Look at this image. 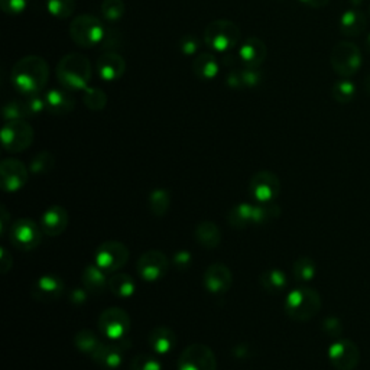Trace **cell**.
Returning a JSON list of instances; mask_svg holds the SVG:
<instances>
[{
	"mask_svg": "<svg viewBox=\"0 0 370 370\" xmlns=\"http://www.w3.org/2000/svg\"><path fill=\"white\" fill-rule=\"evenodd\" d=\"M50 67L48 62L38 55L21 58L12 69L11 81L16 91L23 96L40 94L48 84Z\"/></svg>",
	"mask_w": 370,
	"mask_h": 370,
	"instance_id": "obj_1",
	"label": "cell"
},
{
	"mask_svg": "<svg viewBox=\"0 0 370 370\" xmlns=\"http://www.w3.org/2000/svg\"><path fill=\"white\" fill-rule=\"evenodd\" d=\"M90 59L83 54H67L57 65V79L69 91H84L91 80Z\"/></svg>",
	"mask_w": 370,
	"mask_h": 370,
	"instance_id": "obj_2",
	"label": "cell"
},
{
	"mask_svg": "<svg viewBox=\"0 0 370 370\" xmlns=\"http://www.w3.org/2000/svg\"><path fill=\"white\" fill-rule=\"evenodd\" d=\"M285 313L295 321H308L321 310L320 294L310 287H298L285 298Z\"/></svg>",
	"mask_w": 370,
	"mask_h": 370,
	"instance_id": "obj_3",
	"label": "cell"
},
{
	"mask_svg": "<svg viewBox=\"0 0 370 370\" xmlns=\"http://www.w3.org/2000/svg\"><path fill=\"white\" fill-rule=\"evenodd\" d=\"M241 41L239 26L227 19L210 22L204 29V42L216 52H229Z\"/></svg>",
	"mask_w": 370,
	"mask_h": 370,
	"instance_id": "obj_4",
	"label": "cell"
},
{
	"mask_svg": "<svg viewBox=\"0 0 370 370\" xmlns=\"http://www.w3.org/2000/svg\"><path fill=\"white\" fill-rule=\"evenodd\" d=\"M106 28L102 21L90 13L76 16L70 23V37L81 48L100 45L105 38Z\"/></svg>",
	"mask_w": 370,
	"mask_h": 370,
	"instance_id": "obj_5",
	"label": "cell"
},
{
	"mask_svg": "<svg viewBox=\"0 0 370 370\" xmlns=\"http://www.w3.org/2000/svg\"><path fill=\"white\" fill-rule=\"evenodd\" d=\"M330 64L335 73L347 79L360 70L362 52L356 44L342 41L333 48Z\"/></svg>",
	"mask_w": 370,
	"mask_h": 370,
	"instance_id": "obj_6",
	"label": "cell"
},
{
	"mask_svg": "<svg viewBox=\"0 0 370 370\" xmlns=\"http://www.w3.org/2000/svg\"><path fill=\"white\" fill-rule=\"evenodd\" d=\"M0 138H2L4 148L8 152L19 154L32 145L33 129L25 119L5 122V126L2 127V133H0Z\"/></svg>",
	"mask_w": 370,
	"mask_h": 370,
	"instance_id": "obj_7",
	"label": "cell"
},
{
	"mask_svg": "<svg viewBox=\"0 0 370 370\" xmlns=\"http://www.w3.org/2000/svg\"><path fill=\"white\" fill-rule=\"evenodd\" d=\"M98 330L108 342H120L130 330V317L125 310L110 307L100 314Z\"/></svg>",
	"mask_w": 370,
	"mask_h": 370,
	"instance_id": "obj_8",
	"label": "cell"
},
{
	"mask_svg": "<svg viewBox=\"0 0 370 370\" xmlns=\"http://www.w3.org/2000/svg\"><path fill=\"white\" fill-rule=\"evenodd\" d=\"M129 259L127 248L116 241L105 242L100 245L94 253V265H97L106 274L117 272Z\"/></svg>",
	"mask_w": 370,
	"mask_h": 370,
	"instance_id": "obj_9",
	"label": "cell"
},
{
	"mask_svg": "<svg viewBox=\"0 0 370 370\" xmlns=\"http://www.w3.org/2000/svg\"><path fill=\"white\" fill-rule=\"evenodd\" d=\"M42 229L29 219H19L9 227L12 245L21 250L37 249L42 241Z\"/></svg>",
	"mask_w": 370,
	"mask_h": 370,
	"instance_id": "obj_10",
	"label": "cell"
},
{
	"mask_svg": "<svg viewBox=\"0 0 370 370\" xmlns=\"http://www.w3.org/2000/svg\"><path fill=\"white\" fill-rule=\"evenodd\" d=\"M178 370H217L216 354L209 346L194 343L181 353Z\"/></svg>",
	"mask_w": 370,
	"mask_h": 370,
	"instance_id": "obj_11",
	"label": "cell"
},
{
	"mask_svg": "<svg viewBox=\"0 0 370 370\" xmlns=\"http://www.w3.org/2000/svg\"><path fill=\"white\" fill-rule=\"evenodd\" d=\"M137 267L141 278L145 282L149 284L158 282L168 274V269H170V259H168L166 255L162 253L161 250L152 249L145 252L139 258Z\"/></svg>",
	"mask_w": 370,
	"mask_h": 370,
	"instance_id": "obj_12",
	"label": "cell"
},
{
	"mask_svg": "<svg viewBox=\"0 0 370 370\" xmlns=\"http://www.w3.org/2000/svg\"><path fill=\"white\" fill-rule=\"evenodd\" d=\"M249 191L256 203H272L279 195L281 181L271 171H259L252 177Z\"/></svg>",
	"mask_w": 370,
	"mask_h": 370,
	"instance_id": "obj_13",
	"label": "cell"
},
{
	"mask_svg": "<svg viewBox=\"0 0 370 370\" xmlns=\"http://www.w3.org/2000/svg\"><path fill=\"white\" fill-rule=\"evenodd\" d=\"M328 360L337 370H354L360 362L359 347L346 339L334 342L328 349Z\"/></svg>",
	"mask_w": 370,
	"mask_h": 370,
	"instance_id": "obj_14",
	"label": "cell"
},
{
	"mask_svg": "<svg viewBox=\"0 0 370 370\" xmlns=\"http://www.w3.org/2000/svg\"><path fill=\"white\" fill-rule=\"evenodd\" d=\"M29 171L23 162L9 158L0 163V183L6 192H18L28 183Z\"/></svg>",
	"mask_w": 370,
	"mask_h": 370,
	"instance_id": "obj_15",
	"label": "cell"
},
{
	"mask_svg": "<svg viewBox=\"0 0 370 370\" xmlns=\"http://www.w3.org/2000/svg\"><path fill=\"white\" fill-rule=\"evenodd\" d=\"M65 285L59 275L47 274L40 277L32 288V295L40 302H54L64 294Z\"/></svg>",
	"mask_w": 370,
	"mask_h": 370,
	"instance_id": "obj_16",
	"label": "cell"
},
{
	"mask_svg": "<svg viewBox=\"0 0 370 370\" xmlns=\"http://www.w3.org/2000/svg\"><path fill=\"white\" fill-rule=\"evenodd\" d=\"M233 282V275L230 269L224 263H213L206 269L204 287L213 295L226 294Z\"/></svg>",
	"mask_w": 370,
	"mask_h": 370,
	"instance_id": "obj_17",
	"label": "cell"
},
{
	"mask_svg": "<svg viewBox=\"0 0 370 370\" xmlns=\"http://www.w3.org/2000/svg\"><path fill=\"white\" fill-rule=\"evenodd\" d=\"M126 342H129V340L123 339L120 342L102 345L96 352V354L93 356L94 362L109 370L120 367L125 360V352L127 349H130V343H126Z\"/></svg>",
	"mask_w": 370,
	"mask_h": 370,
	"instance_id": "obj_18",
	"label": "cell"
},
{
	"mask_svg": "<svg viewBox=\"0 0 370 370\" xmlns=\"http://www.w3.org/2000/svg\"><path fill=\"white\" fill-rule=\"evenodd\" d=\"M97 73L105 81H117L126 73V61L116 51H108L97 59Z\"/></svg>",
	"mask_w": 370,
	"mask_h": 370,
	"instance_id": "obj_19",
	"label": "cell"
},
{
	"mask_svg": "<svg viewBox=\"0 0 370 370\" xmlns=\"http://www.w3.org/2000/svg\"><path fill=\"white\" fill-rule=\"evenodd\" d=\"M69 221V212L61 206H51L48 210H45V213L41 217V229L47 236L55 238L67 230Z\"/></svg>",
	"mask_w": 370,
	"mask_h": 370,
	"instance_id": "obj_20",
	"label": "cell"
},
{
	"mask_svg": "<svg viewBox=\"0 0 370 370\" xmlns=\"http://www.w3.org/2000/svg\"><path fill=\"white\" fill-rule=\"evenodd\" d=\"M47 110L55 116H65L74 110L76 100L67 88H51L45 94Z\"/></svg>",
	"mask_w": 370,
	"mask_h": 370,
	"instance_id": "obj_21",
	"label": "cell"
},
{
	"mask_svg": "<svg viewBox=\"0 0 370 370\" xmlns=\"http://www.w3.org/2000/svg\"><path fill=\"white\" fill-rule=\"evenodd\" d=\"M267 57L266 44L258 37H249L239 47V58L245 67H260Z\"/></svg>",
	"mask_w": 370,
	"mask_h": 370,
	"instance_id": "obj_22",
	"label": "cell"
},
{
	"mask_svg": "<svg viewBox=\"0 0 370 370\" xmlns=\"http://www.w3.org/2000/svg\"><path fill=\"white\" fill-rule=\"evenodd\" d=\"M177 343V335L170 327H156L149 334V347L155 354H170Z\"/></svg>",
	"mask_w": 370,
	"mask_h": 370,
	"instance_id": "obj_23",
	"label": "cell"
},
{
	"mask_svg": "<svg viewBox=\"0 0 370 370\" xmlns=\"http://www.w3.org/2000/svg\"><path fill=\"white\" fill-rule=\"evenodd\" d=\"M192 70L198 79L204 80V81H212L220 73V64L213 54L203 52V54H198L194 58Z\"/></svg>",
	"mask_w": 370,
	"mask_h": 370,
	"instance_id": "obj_24",
	"label": "cell"
},
{
	"mask_svg": "<svg viewBox=\"0 0 370 370\" xmlns=\"http://www.w3.org/2000/svg\"><path fill=\"white\" fill-rule=\"evenodd\" d=\"M367 18L362 11L349 9L340 18V30L347 37H359L366 30Z\"/></svg>",
	"mask_w": 370,
	"mask_h": 370,
	"instance_id": "obj_25",
	"label": "cell"
},
{
	"mask_svg": "<svg viewBox=\"0 0 370 370\" xmlns=\"http://www.w3.org/2000/svg\"><path fill=\"white\" fill-rule=\"evenodd\" d=\"M81 281H83L84 289H87L88 294H94V295L102 294L105 291L106 285H109L106 272L102 271V269H100L97 265H90L84 269L83 275H81Z\"/></svg>",
	"mask_w": 370,
	"mask_h": 370,
	"instance_id": "obj_26",
	"label": "cell"
},
{
	"mask_svg": "<svg viewBox=\"0 0 370 370\" xmlns=\"http://www.w3.org/2000/svg\"><path fill=\"white\" fill-rule=\"evenodd\" d=\"M197 242L206 249H216L221 242V231L213 221L200 223L195 229Z\"/></svg>",
	"mask_w": 370,
	"mask_h": 370,
	"instance_id": "obj_27",
	"label": "cell"
},
{
	"mask_svg": "<svg viewBox=\"0 0 370 370\" xmlns=\"http://www.w3.org/2000/svg\"><path fill=\"white\" fill-rule=\"evenodd\" d=\"M262 287L272 295L281 294L288 287V277L281 269H267L259 277Z\"/></svg>",
	"mask_w": 370,
	"mask_h": 370,
	"instance_id": "obj_28",
	"label": "cell"
},
{
	"mask_svg": "<svg viewBox=\"0 0 370 370\" xmlns=\"http://www.w3.org/2000/svg\"><path fill=\"white\" fill-rule=\"evenodd\" d=\"M227 221L234 229H246L253 224V206L248 203L234 206L227 214Z\"/></svg>",
	"mask_w": 370,
	"mask_h": 370,
	"instance_id": "obj_29",
	"label": "cell"
},
{
	"mask_svg": "<svg viewBox=\"0 0 370 370\" xmlns=\"http://www.w3.org/2000/svg\"><path fill=\"white\" fill-rule=\"evenodd\" d=\"M109 289L113 295L119 298H130L137 292V284H134L133 278L127 274H115L109 279Z\"/></svg>",
	"mask_w": 370,
	"mask_h": 370,
	"instance_id": "obj_30",
	"label": "cell"
},
{
	"mask_svg": "<svg viewBox=\"0 0 370 370\" xmlns=\"http://www.w3.org/2000/svg\"><path fill=\"white\" fill-rule=\"evenodd\" d=\"M74 345L77 347L79 352H81L83 354H87V356H94L96 352L100 349V346H102L103 343L98 340L97 335L88 330V328H83L80 330L76 337H74Z\"/></svg>",
	"mask_w": 370,
	"mask_h": 370,
	"instance_id": "obj_31",
	"label": "cell"
},
{
	"mask_svg": "<svg viewBox=\"0 0 370 370\" xmlns=\"http://www.w3.org/2000/svg\"><path fill=\"white\" fill-rule=\"evenodd\" d=\"M171 206V194L165 188H155L149 194V209L154 216L163 217Z\"/></svg>",
	"mask_w": 370,
	"mask_h": 370,
	"instance_id": "obj_32",
	"label": "cell"
},
{
	"mask_svg": "<svg viewBox=\"0 0 370 370\" xmlns=\"http://www.w3.org/2000/svg\"><path fill=\"white\" fill-rule=\"evenodd\" d=\"M281 214V207L272 201V203H258L253 206V224L262 226L271 223L278 219Z\"/></svg>",
	"mask_w": 370,
	"mask_h": 370,
	"instance_id": "obj_33",
	"label": "cell"
},
{
	"mask_svg": "<svg viewBox=\"0 0 370 370\" xmlns=\"http://www.w3.org/2000/svg\"><path fill=\"white\" fill-rule=\"evenodd\" d=\"M356 96V86L349 79L335 81L331 87V97L340 105H347Z\"/></svg>",
	"mask_w": 370,
	"mask_h": 370,
	"instance_id": "obj_34",
	"label": "cell"
},
{
	"mask_svg": "<svg viewBox=\"0 0 370 370\" xmlns=\"http://www.w3.org/2000/svg\"><path fill=\"white\" fill-rule=\"evenodd\" d=\"M83 103L86 105L87 109L93 110V112H100V110H103L108 105V96L102 88L87 87L83 91Z\"/></svg>",
	"mask_w": 370,
	"mask_h": 370,
	"instance_id": "obj_35",
	"label": "cell"
},
{
	"mask_svg": "<svg viewBox=\"0 0 370 370\" xmlns=\"http://www.w3.org/2000/svg\"><path fill=\"white\" fill-rule=\"evenodd\" d=\"M316 272H317V267L311 258H306V256L299 258L294 263V277L301 284H307V282L313 281L316 277Z\"/></svg>",
	"mask_w": 370,
	"mask_h": 370,
	"instance_id": "obj_36",
	"label": "cell"
},
{
	"mask_svg": "<svg viewBox=\"0 0 370 370\" xmlns=\"http://www.w3.org/2000/svg\"><path fill=\"white\" fill-rule=\"evenodd\" d=\"M54 166H55L54 155L51 152H48V151H42V152L37 154L35 156L32 158L30 165H29V171L32 174L42 175V174H47V173L52 171Z\"/></svg>",
	"mask_w": 370,
	"mask_h": 370,
	"instance_id": "obj_37",
	"label": "cell"
},
{
	"mask_svg": "<svg viewBox=\"0 0 370 370\" xmlns=\"http://www.w3.org/2000/svg\"><path fill=\"white\" fill-rule=\"evenodd\" d=\"M45 6L54 18L67 19L76 11V0H45Z\"/></svg>",
	"mask_w": 370,
	"mask_h": 370,
	"instance_id": "obj_38",
	"label": "cell"
},
{
	"mask_svg": "<svg viewBox=\"0 0 370 370\" xmlns=\"http://www.w3.org/2000/svg\"><path fill=\"white\" fill-rule=\"evenodd\" d=\"M100 11H102L103 18L109 23H116L123 18L126 12V5L123 0H103Z\"/></svg>",
	"mask_w": 370,
	"mask_h": 370,
	"instance_id": "obj_39",
	"label": "cell"
},
{
	"mask_svg": "<svg viewBox=\"0 0 370 370\" xmlns=\"http://www.w3.org/2000/svg\"><path fill=\"white\" fill-rule=\"evenodd\" d=\"M4 120L5 122H12V120H23L28 119V109L25 105V100H12L4 106L2 110Z\"/></svg>",
	"mask_w": 370,
	"mask_h": 370,
	"instance_id": "obj_40",
	"label": "cell"
},
{
	"mask_svg": "<svg viewBox=\"0 0 370 370\" xmlns=\"http://www.w3.org/2000/svg\"><path fill=\"white\" fill-rule=\"evenodd\" d=\"M130 370H162V364L155 356L144 353L134 356L130 364Z\"/></svg>",
	"mask_w": 370,
	"mask_h": 370,
	"instance_id": "obj_41",
	"label": "cell"
},
{
	"mask_svg": "<svg viewBox=\"0 0 370 370\" xmlns=\"http://www.w3.org/2000/svg\"><path fill=\"white\" fill-rule=\"evenodd\" d=\"M25 105L28 109V116L35 117L41 115L44 110H47L45 105V97L41 94H32V96H25Z\"/></svg>",
	"mask_w": 370,
	"mask_h": 370,
	"instance_id": "obj_42",
	"label": "cell"
},
{
	"mask_svg": "<svg viewBox=\"0 0 370 370\" xmlns=\"http://www.w3.org/2000/svg\"><path fill=\"white\" fill-rule=\"evenodd\" d=\"M200 45H201V41L192 35V33H187V35H183L178 41V48L181 51V54L184 55H195L200 50Z\"/></svg>",
	"mask_w": 370,
	"mask_h": 370,
	"instance_id": "obj_43",
	"label": "cell"
},
{
	"mask_svg": "<svg viewBox=\"0 0 370 370\" xmlns=\"http://www.w3.org/2000/svg\"><path fill=\"white\" fill-rule=\"evenodd\" d=\"M263 71L260 67H245L243 69V84L245 87H258L263 80Z\"/></svg>",
	"mask_w": 370,
	"mask_h": 370,
	"instance_id": "obj_44",
	"label": "cell"
},
{
	"mask_svg": "<svg viewBox=\"0 0 370 370\" xmlns=\"http://www.w3.org/2000/svg\"><path fill=\"white\" fill-rule=\"evenodd\" d=\"M28 6V0H0V8L8 15H21Z\"/></svg>",
	"mask_w": 370,
	"mask_h": 370,
	"instance_id": "obj_45",
	"label": "cell"
},
{
	"mask_svg": "<svg viewBox=\"0 0 370 370\" xmlns=\"http://www.w3.org/2000/svg\"><path fill=\"white\" fill-rule=\"evenodd\" d=\"M226 84L231 88L245 87V84H243V69H238V67H233V69H230V71L226 77Z\"/></svg>",
	"mask_w": 370,
	"mask_h": 370,
	"instance_id": "obj_46",
	"label": "cell"
},
{
	"mask_svg": "<svg viewBox=\"0 0 370 370\" xmlns=\"http://www.w3.org/2000/svg\"><path fill=\"white\" fill-rule=\"evenodd\" d=\"M173 263H174V266L178 269L180 272H184V271H187V269L191 266V263H192V256H191V253L187 252V250H180V252H177V253L174 255Z\"/></svg>",
	"mask_w": 370,
	"mask_h": 370,
	"instance_id": "obj_47",
	"label": "cell"
},
{
	"mask_svg": "<svg viewBox=\"0 0 370 370\" xmlns=\"http://www.w3.org/2000/svg\"><path fill=\"white\" fill-rule=\"evenodd\" d=\"M323 330L331 335V337H335V335H340L342 333V323L339 321V318L335 317H327L323 321Z\"/></svg>",
	"mask_w": 370,
	"mask_h": 370,
	"instance_id": "obj_48",
	"label": "cell"
},
{
	"mask_svg": "<svg viewBox=\"0 0 370 370\" xmlns=\"http://www.w3.org/2000/svg\"><path fill=\"white\" fill-rule=\"evenodd\" d=\"M87 296H88L87 289L74 288V289L70 292V295H69V301L71 302L73 306H76V307H81V306L86 304Z\"/></svg>",
	"mask_w": 370,
	"mask_h": 370,
	"instance_id": "obj_49",
	"label": "cell"
},
{
	"mask_svg": "<svg viewBox=\"0 0 370 370\" xmlns=\"http://www.w3.org/2000/svg\"><path fill=\"white\" fill-rule=\"evenodd\" d=\"M119 40H120V35H119V33H116V30L106 29L105 38L100 45H103V48H106V50H113V48H116V45L120 44Z\"/></svg>",
	"mask_w": 370,
	"mask_h": 370,
	"instance_id": "obj_50",
	"label": "cell"
},
{
	"mask_svg": "<svg viewBox=\"0 0 370 370\" xmlns=\"http://www.w3.org/2000/svg\"><path fill=\"white\" fill-rule=\"evenodd\" d=\"M0 267H2V272L8 274L9 269L12 267V256L6 250V248H2V252H0Z\"/></svg>",
	"mask_w": 370,
	"mask_h": 370,
	"instance_id": "obj_51",
	"label": "cell"
},
{
	"mask_svg": "<svg viewBox=\"0 0 370 370\" xmlns=\"http://www.w3.org/2000/svg\"><path fill=\"white\" fill-rule=\"evenodd\" d=\"M301 4H304L310 8H314V9H320V8H324L328 5L330 0H299Z\"/></svg>",
	"mask_w": 370,
	"mask_h": 370,
	"instance_id": "obj_52",
	"label": "cell"
},
{
	"mask_svg": "<svg viewBox=\"0 0 370 370\" xmlns=\"http://www.w3.org/2000/svg\"><path fill=\"white\" fill-rule=\"evenodd\" d=\"M364 88H366V91L370 94V76L366 79V81H364Z\"/></svg>",
	"mask_w": 370,
	"mask_h": 370,
	"instance_id": "obj_53",
	"label": "cell"
},
{
	"mask_svg": "<svg viewBox=\"0 0 370 370\" xmlns=\"http://www.w3.org/2000/svg\"><path fill=\"white\" fill-rule=\"evenodd\" d=\"M367 45L370 47V35H369V38H367Z\"/></svg>",
	"mask_w": 370,
	"mask_h": 370,
	"instance_id": "obj_54",
	"label": "cell"
}]
</instances>
